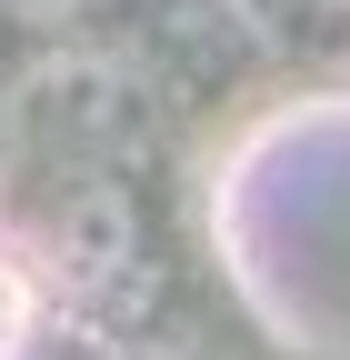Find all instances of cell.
Instances as JSON below:
<instances>
[{
	"label": "cell",
	"mask_w": 350,
	"mask_h": 360,
	"mask_svg": "<svg viewBox=\"0 0 350 360\" xmlns=\"http://www.w3.org/2000/svg\"><path fill=\"white\" fill-rule=\"evenodd\" d=\"M300 11H320V20H350V0H300Z\"/></svg>",
	"instance_id": "obj_1"
}]
</instances>
